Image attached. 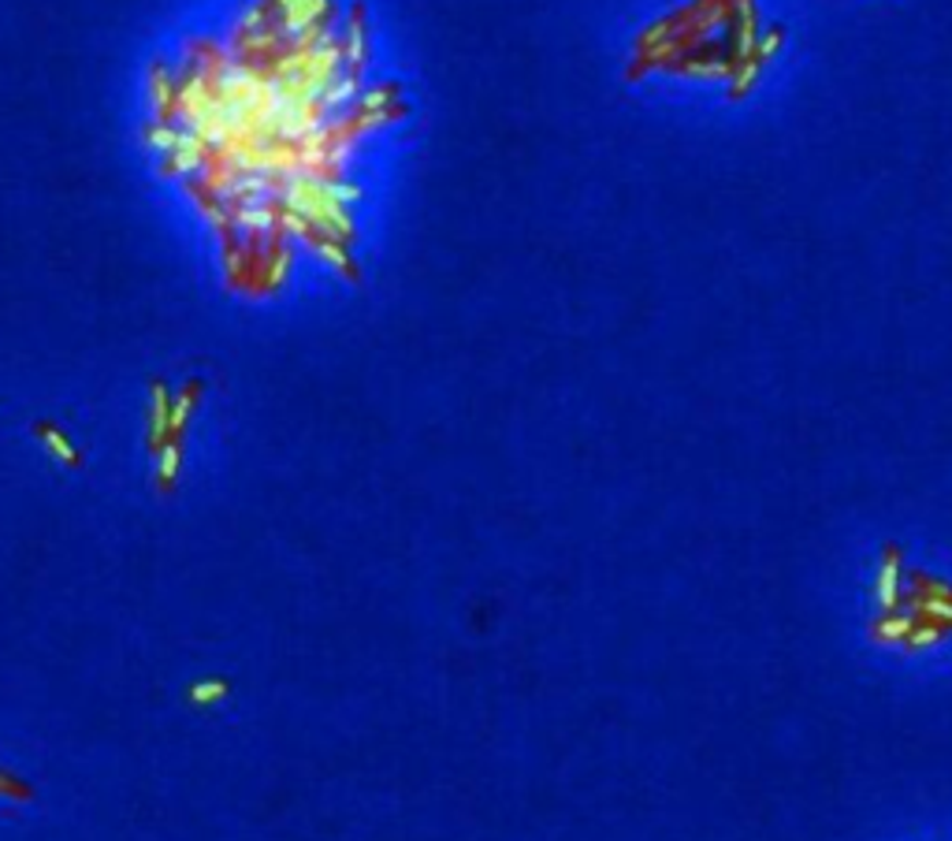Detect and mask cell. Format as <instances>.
<instances>
[{"label":"cell","instance_id":"6da1fadb","mask_svg":"<svg viewBox=\"0 0 952 841\" xmlns=\"http://www.w3.org/2000/svg\"><path fill=\"white\" fill-rule=\"evenodd\" d=\"M904 558H901V548L896 544H885L882 551V563H878V585H875V596H878V611H901L904 603Z\"/></svg>","mask_w":952,"mask_h":841},{"label":"cell","instance_id":"7a4b0ae2","mask_svg":"<svg viewBox=\"0 0 952 841\" xmlns=\"http://www.w3.org/2000/svg\"><path fill=\"white\" fill-rule=\"evenodd\" d=\"M168 424H171V387L165 380L149 384V410H145V447L157 455L168 443Z\"/></svg>","mask_w":952,"mask_h":841},{"label":"cell","instance_id":"3957f363","mask_svg":"<svg viewBox=\"0 0 952 841\" xmlns=\"http://www.w3.org/2000/svg\"><path fill=\"white\" fill-rule=\"evenodd\" d=\"M34 436L41 440V447L49 450V455L57 458L60 466H68V469H79V466H83V450H79L75 443H71L68 432L57 429V424L38 421V424H34Z\"/></svg>","mask_w":952,"mask_h":841},{"label":"cell","instance_id":"277c9868","mask_svg":"<svg viewBox=\"0 0 952 841\" xmlns=\"http://www.w3.org/2000/svg\"><path fill=\"white\" fill-rule=\"evenodd\" d=\"M183 455H186L183 440H168L165 447L157 450V488L165 495L179 484V473H183Z\"/></svg>","mask_w":952,"mask_h":841},{"label":"cell","instance_id":"5b68a950","mask_svg":"<svg viewBox=\"0 0 952 841\" xmlns=\"http://www.w3.org/2000/svg\"><path fill=\"white\" fill-rule=\"evenodd\" d=\"M912 626H915V618L904 608L901 611H882L875 622H870V637L882 640V645H904V637L912 633Z\"/></svg>","mask_w":952,"mask_h":841},{"label":"cell","instance_id":"8992f818","mask_svg":"<svg viewBox=\"0 0 952 841\" xmlns=\"http://www.w3.org/2000/svg\"><path fill=\"white\" fill-rule=\"evenodd\" d=\"M231 696V682L228 677H202V682H194L186 689V704L190 708H216V704H224Z\"/></svg>","mask_w":952,"mask_h":841},{"label":"cell","instance_id":"52a82bcc","mask_svg":"<svg viewBox=\"0 0 952 841\" xmlns=\"http://www.w3.org/2000/svg\"><path fill=\"white\" fill-rule=\"evenodd\" d=\"M912 596H923V600H941V603H952V585H945L941 577H930L923 569H912Z\"/></svg>","mask_w":952,"mask_h":841},{"label":"cell","instance_id":"ba28073f","mask_svg":"<svg viewBox=\"0 0 952 841\" xmlns=\"http://www.w3.org/2000/svg\"><path fill=\"white\" fill-rule=\"evenodd\" d=\"M949 629L941 626V622H919L915 618L912 633L904 637V648H927V645H938V640H945Z\"/></svg>","mask_w":952,"mask_h":841},{"label":"cell","instance_id":"9c48e42d","mask_svg":"<svg viewBox=\"0 0 952 841\" xmlns=\"http://www.w3.org/2000/svg\"><path fill=\"white\" fill-rule=\"evenodd\" d=\"M0 797H8V801H31V785H26L23 779H12V774L0 771Z\"/></svg>","mask_w":952,"mask_h":841}]
</instances>
